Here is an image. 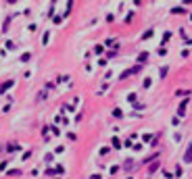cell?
Returning <instances> with one entry per match:
<instances>
[{"instance_id":"obj_6","label":"cell","mask_w":192,"mask_h":179,"mask_svg":"<svg viewBox=\"0 0 192 179\" xmlns=\"http://www.w3.org/2000/svg\"><path fill=\"white\" fill-rule=\"evenodd\" d=\"M29 56H31V54H29V52H25V54L21 56V60H23V62H27V60H29Z\"/></svg>"},{"instance_id":"obj_3","label":"cell","mask_w":192,"mask_h":179,"mask_svg":"<svg viewBox=\"0 0 192 179\" xmlns=\"http://www.w3.org/2000/svg\"><path fill=\"white\" fill-rule=\"evenodd\" d=\"M146 58H148V54H146V52H142V54L138 56V62H146Z\"/></svg>"},{"instance_id":"obj_1","label":"cell","mask_w":192,"mask_h":179,"mask_svg":"<svg viewBox=\"0 0 192 179\" xmlns=\"http://www.w3.org/2000/svg\"><path fill=\"white\" fill-rule=\"evenodd\" d=\"M13 83H15V81H13V79H8V81H4L2 85H0V94H4V92H6V90H8V87H13Z\"/></svg>"},{"instance_id":"obj_7","label":"cell","mask_w":192,"mask_h":179,"mask_svg":"<svg viewBox=\"0 0 192 179\" xmlns=\"http://www.w3.org/2000/svg\"><path fill=\"white\" fill-rule=\"evenodd\" d=\"M6 48H8V50H13V48H15V42L8 40V42H6Z\"/></svg>"},{"instance_id":"obj_4","label":"cell","mask_w":192,"mask_h":179,"mask_svg":"<svg viewBox=\"0 0 192 179\" xmlns=\"http://www.w3.org/2000/svg\"><path fill=\"white\" fill-rule=\"evenodd\" d=\"M129 75H132V71H123V73H121V77H119V79H127Z\"/></svg>"},{"instance_id":"obj_2","label":"cell","mask_w":192,"mask_h":179,"mask_svg":"<svg viewBox=\"0 0 192 179\" xmlns=\"http://www.w3.org/2000/svg\"><path fill=\"white\" fill-rule=\"evenodd\" d=\"M184 160H186V163H192V144H190V148L186 150V154H184Z\"/></svg>"},{"instance_id":"obj_5","label":"cell","mask_w":192,"mask_h":179,"mask_svg":"<svg viewBox=\"0 0 192 179\" xmlns=\"http://www.w3.org/2000/svg\"><path fill=\"white\" fill-rule=\"evenodd\" d=\"M157 167H159V163H153V165H150V169H148V173H155V171H157Z\"/></svg>"}]
</instances>
